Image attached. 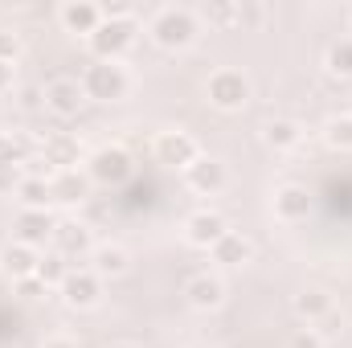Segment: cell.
<instances>
[{"label": "cell", "instance_id": "6da1fadb", "mask_svg": "<svg viewBox=\"0 0 352 348\" xmlns=\"http://www.w3.org/2000/svg\"><path fill=\"white\" fill-rule=\"evenodd\" d=\"M78 83H82V90H87V98H98V102H115V98H123L127 87H131V78H127L123 62H111V58L90 62Z\"/></svg>", "mask_w": 352, "mask_h": 348}, {"label": "cell", "instance_id": "7a4b0ae2", "mask_svg": "<svg viewBox=\"0 0 352 348\" xmlns=\"http://www.w3.org/2000/svg\"><path fill=\"white\" fill-rule=\"evenodd\" d=\"M152 37L164 50H188L197 37V17L188 8H160L152 17Z\"/></svg>", "mask_w": 352, "mask_h": 348}, {"label": "cell", "instance_id": "3957f363", "mask_svg": "<svg viewBox=\"0 0 352 348\" xmlns=\"http://www.w3.org/2000/svg\"><path fill=\"white\" fill-rule=\"evenodd\" d=\"M205 94H209V102L217 111H242L250 102V78L242 70H230V66L226 70H213L209 83H205Z\"/></svg>", "mask_w": 352, "mask_h": 348}, {"label": "cell", "instance_id": "277c9868", "mask_svg": "<svg viewBox=\"0 0 352 348\" xmlns=\"http://www.w3.org/2000/svg\"><path fill=\"white\" fill-rule=\"evenodd\" d=\"M87 107V90L78 78H54L45 87V111H54L58 119H74Z\"/></svg>", "mask_w": 352, "mask_h": 348}, {"label": "cell", "instance_id": "5b68a950", "mask_svg": "<svg viewBox=\"0 0 352 348\" xmlns=\"http://www.w3.org/2000/svg\"><path fill=\"white\" fill-rule=\"evenodd\" d=\"M226 234H230V226H226V217L213 213V209H201V213H192V217L184 221V238H188L192 246H205V250H213Z\"/></svg>", "mask_w": 352, "mask_h": 348}, {"label": "cell", "instance_id": "8992f818", "mask_svg": "<svg viewBox=\"0 0 352 348\" xmlns=\"http://www.w3.org/2000/svg\"><path fill=\"white\" fill-rule=\"evenodd\" d=\"M131 41H135V25H131V21H102L98 33H94L98 58H111V62H119Z\"/></svg>", "mask_w": 352, "mask_h": 348}, {"label": "cell", "instance_id": "52a82bcc", "mask_svg": "<svg viewBox=\"0 0 352 348\" xmlns=\"http://www.w3.org/2000/svg\"><path fill=\"white\" fill-rule=\"evenodd\" d=\"M156 156H160L164 164H180V168H188V164L201 160V148H197V140L184 135V131H160V140H156Z\"/></svg>", "mask_w": 352, "mask_h": 348}, {"label": "cell", "instance_id": "ba28073f", "mask_svg": "<svg viewBox=\"0 0 352 348\" xmlns=\"http://www.w3.org/2000/svg\"><path fill=\"white\" fill-rule=\"evenodd\" d=\"M184 180H188V188L192 193H201V197H213V193H221L226 188V164L221 160H209V156H201L197 164H188L184 168Z\"/></svg>", "mask_w": 352, "mask_h": 348}, {"label": "cell", "instance_id": "9c48e42d", "mask_svg": "<svg viewBox=\"0 0 352 348\" xmlns=\"http://www.w3.org/2000/svg\"><path fill=\"white\" fill-rule=\"evenodd\" d=\"M184 299H188L197 312H213V307H221V299H226V283H221L217 274H192V279L184 283Z\"/></svg>", "mask_w": 352, "mask_h": 348}, {"label": "cell", "instance_id": "30bf717a", "mask_svg": "<svg viewBox=\"0 0 352 348\" xmlns=\"http://www.w3.org/2000/svg\"><path fill=\"white\" fill-rule=\"evenodd\" d=\"M62 291H66V303L70 307H94L98 295H102V279L94 270H78V274L70 270L66 283H62Z\"/></svg>", "mask_w": 352, "mask_h": 348}, {"label": "cell", "instance_id": "8fae6325", "mask_svg": "<svg viewBox=\"0 0 352 348\" xmlns=\"http://www.w3.org/2000/svg\"><path fill=\"white\" fill-rule=\"evenodd\" d=\"M37 262H41V254H37L33 246H25V242H8V246L0 250V270L12 274L16 283H21V279H33V274H37Z\"/></svg>", "mask_w": 352, "mask_h": 348}, {"label": "cell", "instance_id": "7c38bea8", "mask_svg": "<svg viewBox=\"0 0 352 348\" xmlns=\"http://www.w3.org/2000/svg\"><path fill=\"white\" fill-rule=\"evenodd\" d=\"M16 230H21V238L16 242H25V246H41L45 238H54V230H58V221L45 213V209H21V217H16Z\"/></svg>", "mask_w": 352, "mask_h": 348}, {"label": "cell", "instance_id": "4fadbf2b", "mask_svg": "<svg viewBox=\"0 0 352 348\" xmlns=\"http://www.w3.org/2000/svg\"><path fill=\"white\" fill-rule=\"evenodd\" d=\"M62 25L70 29V33H87L94 37L98 33V25H102V8L98 4H87V0H78V4H62Z\"/></svg>", "mask_w": 352, "mask_h": 348}, {"label": "cell", "instance_id": "5bb4252c", "mask_svg": "<svg viewBox=\"0 0 352 348\" xmlns=\"http://www.w3.org/2000/svg\"><path fill=\"white\" fill-rule=\"evenodd\" d=\"M127 173H131V160L119 148H107L90 160V176L102 180V184H119V180H127Z\"/></svg>", "mask_w": 352, "mask_h": 348}, {"label": "cell", "instance_id": "9a60e30c", "mask_svg": "<svg viewBox=\"0 0 352 348\" xmlns=\"http://www.w3.org/2000/svg\"><path fill=\"white\" fill-rule=\"evenodd\" d=\"M90 259H94L90 270H94L98 279H119V274H127V270H131V254H127L123 246H94V254H90Z\"/></svg>", "mask_w": 352, "mask_h": 348}, {"label": "cell", "instance_id": "2e32d148", "mask_svg": "<svg viewBox=\"0 0 352 348\" xmlns=\"http://www.w3.org/2000/svg\"><path fill=\"white\" fill-rule=\"evenodd\" d=\"M209 254H213V262H221V266H242V262L254 259V246H250V238H242V234H234V230H230V234L209 250Z\"/></svg>", "mask_w": 352, "mask_h": 348}, {"label": "cell", "instance_id": "e0dca14e", "mask_svg": "<svg viewBox=\"0 0 352 348\" xmlns=\"http://www.w3.org/2000/svg\"><path fill=\"white\" fill-rule=\"evenodd\" d=\"M274 217H278V221H299V217H307V188H299V184L278 188V193H274Z\"/></svg>", "mask_w": 352, "mask_h": 348}, {"label": "cell", "instance_id": "ac0fdd59", "mask_svg": "<svg viewBox=\"0 0 352 348\" xmlns=\"http://www.w3.org/2000/svg\"><path fill=\"white\" fill-rule=\"evenodd\" d=\"M263 140L274 148V152H291L299 140H303V127L295 123V119H270L263 131Z\"/></svg>", "mask_w": 352, "mask_h": 348}, {"label": "cell", "instance_id": "d6986e66", "mask_svg": "<svg viewBox=\"0 0 352 348\" xmlns=\"http://www.w3.org/2000/svg\"><path fill=\"white\" fill-rule=\"evenodd\" d=\"M54 242H58V254H62V259L90 250L87 226H74V221H58V230H54Z\"/></svg>", "mask_w": 352, "mask_h": 348}, {"label": "cell", "instance_id": "ffe728a7", "mask_svg": "<svg viewBox=\"0 0 352 348\" xmlns=\"http://www.w3.org/2000/svg\"><path fill=\"white\" fill-rule=\"evenodd\" d=\"M45 160H50V164H58L62 173H74V164H78V144H74L70 135L45 140Z\"/></svg>", "mask_w": 352, "mask_h": 348}, {"label": "cell", "instance_id": "44dd1931", "mask_svg": "<svg viewBox=\"0 0 352 348\" xmlns=\"http://www.w3.org/2000/svg\"><path fill=\"white\" fill-rule=\"evenodd\" d=\"M332 307H336V303H332V295H328V291H320V287H311V291H303V295L295 299V312H299L303 320H324Z\"/></svg>", "mask_w": 352, "mask_h": 348}, {"label": "cell", "instance_id": "7402d4cb", "mask_svg": "<svg viewBox=\"0 0 352 348\" xmlns=\"http://www.w3.org/2000/svg\"><path fill=\"white\" fill-rule=\"evenodd\" d=\"M324 62H328V74H336V78H352V37L332 41Z\"/></svg>", "mask_w": 352, "mask_h": 348}, {"label": "cell", "instance_id": "603a6c76", "mask_svg": "<svg viewBox=\"0 0 352 348\" xmlns=\"http://www.w3.org/2000/svg\"><path fill=\"white\" fill-rule=\"evenodd\" d=\"M16 197H21V205H25V209H45V201H54L50 184H45V180H37V176L21 180V184H16Z\"/></svg>", "mask_w": 352, "mask_h": 348}, {"label": "cell", "instance_id": "cb8c5ba5", "mask_svg": "<svg viewBox=\"0 0 352 348\" xmlns=\"http://www.w3.org/2000/svg\"><path fill=\"white\" fill-rule=\"evenodd\" d=\"M66 274H70V262L62 259V254H41V262H37V279H41L45 287H62Z\"/></svg>", "mask_w": 352, "mask_h": 348}, {"label": "cell", "instance_id": "d4e9b609", "mask_svg": "<svg viewBox=\"0 0 352 348\" xmlns=\"http://www.w3.org/2000/svg\"><path fill=\"white\" fill-rule=\"evenodd\" d=\"M82 176H74V173H62L54 184H50V193H54V201H78L82 197Z\"/></svg>", "mask_w": 352, "mask_h": 348}, {"label": "cell", "instance_id": "484cf974", "mask_svg": "<svg viewBox=\"0 0 352 348\" xmlns=\"http://www.w3.org/2000/svg\"><path fill=\"white\" fill-rule=\"evenodd\" d=\"M324 140H328L332 148H340V152H352V115L332 119V123H328V131H324Z\"/></svg>", "mask_w": 352, "mask_h": 348}, {"label": "cell", "instance_id": "4316f807", "mask_svg": "<svg viewBox=\"0 0 352 348\" xmlns=\"http://www.w3.org/2000/svg\"><path fill=\"white\" fill-rule=\"evenodd\" d=\"M201 17L209 25H238V4H205Z\"/></svg>", "mask_w": 352, "mask_h": 348}, {"label": "cell", "instance_id": "83f0119b", "mask_svg": "<svg viewBox=\"0 0 352 348\" xmlns=\"http://www.w3.org/2000/svg\"><path fill=\"white\" fill-rule=\"evenodd\" d=\"M324 345H328V340H324L316 328H299V332L291 336V348H324Z\"/></svg>", "mask_w": 352, "mask_h": 348}, {"label": "cell", "instance_id": "f1b7e54d", "mask_svg": "<svg viewBox=\"0 0 352 348\" xmlns=\"http://www.w3.org/2000/svg\"><path fill=\"white\" fill-rule=\"evenodd\" d=\"M266 17L263 4H238V25H258Z\"/></svg>", "mask_w": 352, "mask_h": 348}, {"label": "cell", "instance_id": "f546056e", "mask_svg": "<svg viewBox=\"0 0 352 348\" xmlns=\"http://www.w3.org/2000/svg\"><path fill=\"white\" fill-rule=\"evenodd\" d=\"M21 295H25V299H37V295H45V283H41L37 274H33V279H21Z\"/></svg>", "mask_w": 352, "mask_h": 348}, {"label": "cell", "instance_id": "4dcf8cb0", "mask_svg": "<svg viewBox=\"0 0 352 348\" xmlns=\"http://www.w3.org/2000/svg\"><path fill=\"white\" fill-rule=\"evenodd\" d=\"M41 348H82L74 336H66V332H54V336H45V345Z\"/></svg>", "mask_w": 352, "mask_h": 348}, {"label": "cell", "instance_id": "1f68e13d", "mask_svg": "<svg viewBox=\"0 0 352 348\" xmlns=\"http://www.w3.org/2000/svg\"><path fill=\"white\" fill-rule=\"evenodd\" d=\"M12 58H16V37L0 33V62H12Z\"/></svg>", "mask_w": 352, "mask_h": 348}, {"label": "cell", "instance_id": "d6a6232c", "mask_svg": "<svg viewBox=\"0 0 352 348\" xmlns=\"http://www.w3.org/2000/svg\"><path fill=\"white\" fill-rule=\"evenodd\" d=\"M12 74H16V70H12V62H0V94H4V90H12Z\"/></svg>", "mask_w": 352, "mask_h": 348}, {"label": "cell", "instance_id": "836d02e7", "mask_svg": "<svg viewBox=\"0 0 352 348\" xmlns=\"http://www.w3.org/2000/svg\"><path fill=\"white\" fill-rule=\"evenodd\" d=\"M12 184H16L12 168H0V193H12Z\"/></svg>", "mask_w": 352, "mask_h": 348}, {"label": "cell", "instance_id": "e575fe53", "mask_svg": "<svg viewBox=\"0 0 352 348\" xmlns=\"http://www.w3.org/2000/svg\"><path fill=\"white\" fill-rule=\"evenodd\" d=\"M107 348H140L135 340H115V345H107Z\"/></svg>", "mask_w": 352, "mask_h": 348}, {"label": "cell", "instance_id": "d590c367", "mask_svg": "<svg viewBox=\"0 0 352 348\" xmlns=\"http://www.w3.org/2000/svg\"><path fill=\"white\" fill-rule=\"evenodd\" d=\"M192 348H209V345H192Z\"/></svg>", "mask_w": 352, "mask_h": 348}, {"label": "cell", "instance_id": "8d00e7d4", "mask_svg": "<svg viewBox=\"0 0 352 348\" xmlns=\"http://www.w3.org/2000/svg\"><path fill=\"white\" fill-rule=\"evenodd\" d=\"M349 17H352V4H349Z\"/></svg>", "mask_w": 352, "mask_h": 348}]
</instances>
